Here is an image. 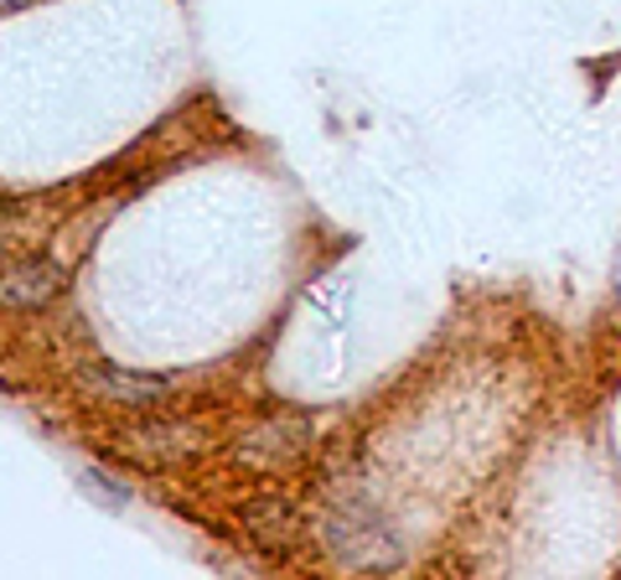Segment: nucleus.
<instances>
[{
  "label": "nucleus",
  "mask_w": 621,
  "mask_h": 580,
  "mask_svg": "<svg viewBox=\"0 0 621 580\" xmlns=\"http://www.w3.org/2000/svg\"><path fill=\"white\" fill-rule=\"evenodd\" d=\"M238 524L254 534V545H265L269 555H290V549L306 539V524L301 513L290 508L280 493H259L238 508Z\"/></svg>",
  "instance_id": "2"
},
{
  "label": "nucleus",
  "mask_w": 621,
  "mask_h": 580,
  "mask_svg": "<svg viewBox=\"0 0 621 580\" xmlns=\"http://www.w3.org/2000/svg\"><path fill=\"white\" fill-rule=\"evenodd\" d=\"M306 445H311V420H301V415H275L259 430H249L244 451H249V461H296Z\"/></svg>",
  "instance_id": "5"
},
{
  "label": "nucleus",
  "mask_w": 621,
  "mask_h": 580,
  "mask_svg": "<svg viewBox=\"0 0 621 580\" xmlns=\"http://www.w3.org/2000/svg\"><path fill=\"white\" fill-rule=\"evenodd\" d=\"M104 399H115L125 410H151L171 394V378L161 374H146V368H99V374L88 378Z\"/></svg>",
  "instance_id": "4"
},
{
  "label": "nucleus",
  "mask_w": 621,
  "mask_h": 580,
  "mask_svg": "<svg viewBox=\"0 0 621 580\" xmlns=\"http://www.w3.org/2000/svg\"><path fill=\"white\" fill-rule=\"evenodd\" d=\"M84 487H94V497L99 503H109V508H130V487L119 477H109V472H99V466H84Z\"/></svg>",
  "instance_id": "7"
},
{
  "label": "nucleus",
  "mask_w": 621,
  "mask_h": 580,
  "mask_svg": "<svg viewBox=\"0 0 621 580\" xmlns=\"http://www.w3.org/2000/svg\"><path fill=\"white\" fill-rule=\"evenodd\" d=\"M57 290H63V270L42 255H21L11 265H0V307L36 311V307H47Z\"/></svg>",
  "instance_id": "3"
},
{
  "label": "nucleus",
  "mask_w": 621,
  "mask_h": 580,
  "mask_svg": "<svg viewBox=\"0 0 621 580\" xmlns=\"http://www.w3.org/2000/svg\"><path fill=\"white\" fill-rule=\"evenodd\" d=\"M321 539L332 549L336 565H353V570H388L399 565V534L384 518V508L363 493H342L321 518Z\"/></svg>",
  "instance_id": "1"
},
{
  "label": "nucleus",
  "mask_w": 621,
  "mask_h": 580,
  "mask_svg": "<svg viewBox=\"0 0 621 580\" xmlns=\"http://www.w3.org/2000/svg\"><path fill=\"white\" fill-rule=\"evenodd\" d=\"M192 441V436H186L182 426H146L140 430V436H130V445H140V451H135V457L146 461H171V457H182V445Z\"/></svg>",
  "instance_id": "6"
}]
</instances>
